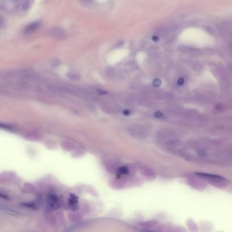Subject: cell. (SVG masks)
<instances>
[{"instance_id":"6da1fadb","label":"cell","mask_w":232,"mask_h":232,"mask_svg":"<svg viewBox=\"0 0 232 232\" xmlns=\"http://www.w3.org/2000/svg\"><path fill=\"white\" fill-rule=\"evenodd\" d=\"M17 0H0V10L12 13L17 8Z\"/></svg>"},{"instance_id":"7a4b0ae2","label":"cell","mask_w":232,"mask_h":232,"mask_svg":"<svg viewBox=\"0 0 232 232\" xmlns=\"http://www.w3.org/2000/svg\"><path fill=\"white\" fill-rule=\"evenodd\" d=\"M48 34H49L50 37L55 39L63 40L64 38H66V31L64 30L62 27H55L51 28V29L48 31Z\"/></svg>"},{"instance_id":"3957f363","label":"cell","mask_w":232,"mask_h":232,"mask_svg":"<svg viewBox=\"0 0 232 232\" xmlns=\"http://www.w3.org/2000/svg\"><path fill=\"white\" fill-rule=\"evenodd\" d=\"M41 23L40 21H34L28 25L25 29V32L26 34H32L36 31L38 28L40 27Z\"/></svg>"},{"instance_id":"277c9868","label":"cell","mask_w":232,"mask_h":232,"mask_svg":"<svg viewBox=\"0 0 232 232\" xmlns=\"http://www.w3.org/2000/svg\"><path fill=\"white\" fill-rule=\"evenodd\" d=\"M33 0H17L18 6L24 10H27L31 6Z\"/></svg>"},{"instance_id":"5b68a950","label":"cell","mask_w":232,"mask_h":232,"mask_svg":"<svg viewBox=\"0 0 232 232\" xmlns=\"http://www.w3.org/2000/svg\"><path fill=\"white\" fill-rule=\"evenodd\" d=\"M47 203H48V205H49L50 207L55 208L57 207V206L59 204L58 198L55 195H50L49 198H48Z\"/></svg>"},{"instance_id":"8992f818","label":"cell","mask_w":232,"mask_h":232,"mask_svg":"<svg viewBox=\"0 0 232 232\" xmlns=\"http://www.w3.org/2000/svg\"><path fill=\"white\" fill-rule=\"evenodd\" d=\"M67 76H68L70 79L73 80V81H78V80L80 79L79 74L74 71H69L68 74H67Z\"/></svg>"},{"instance_id":"52a82bcc","label":"cell","mask_w":232,"mask_h":232,"mask_svg":"<svg viewBox=\"0 0 232 232\" xmlns=\"http://www.w3.org/2000/svg\"><path fill=\"white\" fill-rule=\"evenodd\" d=\"M119 171L120 174H125L128 173V169L126 167H122L119 170Z\"/></svg>"},{"instance_id":"ba28073f","label":"cell","mask_w":232,"mask_h":232,"mask_svg":"<svg viewBox=\"0 0 232 232\" xmlns=\"http://www.w3.org/2000/svg\"><path fill=\"white\" fill-rule=\"evenodd\" d=\"M161 81H160V80L156 79L153 81V85L155 87H159V86H160V85H161Z\"/></svg>"},{"instance_id":"9c48e42d","label":"cell","mask_w":232,"mask_h":232,"mask_svg":"<svg viewBox=\"0 0 232 232\" xmlns=\"http://www.w3.org/2000/svg\"><path fill=\"white\" fill-rule=\"evenodd\" d=\"M155 115V117L158 119H161L163 117V114L161 113V112H157Z\"/></svg>"},{"instance_id":"30bf717a","label":"cell","mask_w":232,"mask_h":232,"mask_svg":"<svg viewBox=\"0 0 232 232\" xmlns=\"http://www.w3.org/2000/svg\"><path fill=\"white\" fill-rule=\"evenodd\" d=\"M184 82H185V81H184V79L182 78H180L178 80V84L179 85H182L183 84H184Z\"/></svg>"},{"instance_id":"8fae6325","label":"cell","mask_w":232,"mask_h":232,"mask_svg":"<svg viewBox=\"0 0 232 232\" xmlns=\"http://www.w3.org/2000/svg\"><path fill=\"white\" fill-rule=\"evenodd\" d=\"M124 114H129V112L128 110H125V112H124Z\"/></svg>"},{"instance_id":"7c38bea8","label":"cell","mask_w":232,"mask_h":232,"mask_svg":"<svg viewBox=\"0 0 232 232\" xmlns=\"http://www.w3.org/2000/svg\"><path fill=\"white\" fill-rule=\"evenodd\" d=\"M153 40H155V41H156V40H158V38L157 37H153Z\"/></svg>"}]
</instances>
